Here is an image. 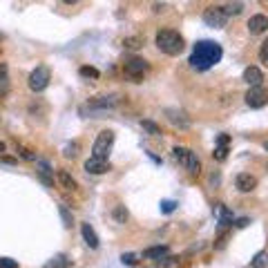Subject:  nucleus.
<instances>
[{
    "instance_id": "1",
    "label": "nucleus",
    "mask_w": 268,
    "mask_h": 268,
    "mask_svg": "<svg viewBox=\"0 0 268 268\" xmlns=\"http://www.w3.org/2000/svg\"><path fill=\"white\" fill-rule=\"evenodd\" d=\"M221 56H223V49H221L219 43H215V41H199L197 45H194V49H192V54H190L188 63H190L192 70L206 72V70H210L212 65L219 63Z\"/></svg>"
},
{
    "instance_id": "2",
    "label": "nucleus",
    "mask_w": 268,
    "mask_h": 268,
    "mask_svg": "<svg viewBox=\"0 0 268 268\" xmlns=\"http://www.w3.org/2000/svg\"><path fill=\"white\" fill-rule=\"evenodd\" d=\"M154 43L168 56H179L183 52V45H186L183 43V36L175 29H159L154 36Z\"/></svg>"
},
{
    "instance_id": "3",
    "label": "nucleus",
    "mask_w": 268,
    "mask_h": 268,
    "mask_svg": "<svg viewBox=\"0 0 268 268\" xmlns=\"http://www.w3.org/2000/svg\"><path fill=\"white\" fill-rule=\"evenodd\" d=\"M172 156L177 159V163L183 168V170H188L190 177H199L201 175V161L199 156L192 152V150L183 148V145H175L172 148Z\"/></svg>"
},
{
    "instance_id": "4",
    "label": "nucleus",
    "mask_w": 268,
    "mask_h": 268,
    "mask_svg": "<svg viewBox=\"0 0 268 268\" xmlns=\"http://www.w3.org/2000/svg\"><path fill=\"white\" fill-rule=\"evenodd\" d=\"M148 70H150L148 60L139 58V56H132V58H127L125 63H123V72H125V76H130L134 83L141 81V78L148 74Z\"/></svg>"
},
{
    "instance_id": "5",
    "label": "nucleus",
    "mask_w": 268,
    "mask_h": 268,
    "mask_svg": "<svg viewBox=\"0 0 268 268\" xmlns=\"http://www.w3.org/2000/svg\"><path fill=\"white\" fill-rule=\"evenodd\" d=\"M112 145H114V132H112V130H103L96 137L94 145H92V156H98V159H108Z\"/></svg>"
},
{
    "instance_id": "6",
    "label": "nucleus",
    "mask_w": 268,
    "mask_h": 268,
    "mask_svg": "<svg viewBox=\"0 0 268 268\" xmlns=\"http://www.w3.org/2000/svg\"><path fill=\"white\" fill-rule=\"evenodd\" d=\"M49 81H52V74H49V70L45 65H38L36 70L29 74V78H27V85H29L31 92H43V89H47Z\"/></svg>"
},
{
    "instance_id": "7",
    "label": "nucleus",
    "mask_w": 268,
    "mask_h": 268,
    "mask_svg": "<svg viewBox=\"0 0 268 268\" xmlns=\"http://www.w3.org/2000/svg\"><path fill=\"white\" fill-rule=\"evenodd\" d=\"M246 105L253 110H259L264 108V105L268 103V89L264 85H257V87H250L248 92H246Z\"/></svg>"
},
{
    "instance_id": "8",
    "label": "nucleus",
    "mask_w": 268,
    "mask_h": 268,
    "mask_svg": "<svg viewBox=\"0 0 268 268\" xmlns=\"http://www.w3.org/2000/svg\"><path fill=\"white\" fill-rule=\"evenodd\" d=\"M204 22L208 27H212V29H219V27H223L228 22V16L223 11V7H208L204 11Z\"/></svg>"
},
{
    "instance_id": "9",
    "label": "nucleus",
    "mask_w": 268,
    "mask_h": 268,
    "mask_svg": "<svg viewBox=\"0 0 268 268\" xmlns=\"http://www.w3.org/2000/svg\"><path fill=\"white\" fill-rule=\"evenodd\" d=\"M112 108H116V96H98L94 100H89L87 108H83L81 112H94V114H103V112H108Z\"/></svg>"
},
{
    "instance_id": "10",
    "label": "nucleus",
    "mask_w": 268,
    "mask_h": 268,
    "mask_svg": "<svg viewBox=\"0 0 268 268\" xmlns=\"http://www.w3.org/2000/svg\"><path fill=\"white\" fill-rule=\"evenodd\" d=\"M110 170V161L108 159H98V156H89L85 161V172L87 175H105Z\"/></svg>"
},
{
    "instance_id": "11",
    "label": "nucleus",
    "mask_w": 268,
    "mask_h": 268,
    "mask_svg": "<svg viewBox=\"0 0 268 268\" xmlns=\"http://www.w3.org/2000/svg\"><path fill=\"white\" fill-rule=\"evenodd\" d=\"M234 186H237L239 192H253L257 188V179L253 175H248V172H239L237 179H234Z\"/></svg>"
},
{
    "instance_id": "12",
    "label": "nucleus",
    "mask_w": 268,
    "mask_h": 268,
    "mask_svg": "<svg viewBox=\"0 0 268 268\" xmlns=\"http://www.w3.org/2000/svg\"><path fill=\"white\" fill-rule=\"evenodd\" d=\"M165 116H168V121H170L172 125L181 127V130H188V127H190V119H188L186 112H181V110H165Z\"/></svg>"
},
{
    "instance_id": "13",
    "label": "nucleus",
    "mask_w": 268,
    "mask_h": 268,
    "mask_svg": "<svg viewBox=\"0 0 268 268\" xmlns=\"http://www.w3.org/2000/svg\"><path fill=\"white\" fill-rule=\"evenodd\" d=\"M36 172H38V177H41V181L45 186H49V188L54 186V170L47 161H36Z\"/></svg>"
},
{
    "instance_id": "14",
    "label": "nucleus",
    "mask_w": 268,
    "mask_h": 268,
    "mask_svg": "<svg viewBox=\"0 0 268 268\" xmlns=\"http://www.w3.org/2000/svg\"><path fill=\"white\" fill-rule=\"evenodd\" d=\"M228 148H230V137H228V134H219V139H217V145H215V152H212V156H215L217 161H226Z\"/></svg>"
},
{
    "instance_id": "15",
    "label": "nucleus",
    "mask_w": 268,
    "mask_h": 268,
    "mask_svg": "<svg viewBox=\"0 0 268 268\" xmlns=\"http://www.w3.org/2000/svg\"><path fill=\"white\" fill-rule=\"evenodd\" d=\"M268 29V18L264 14H257V16H250L248 20V31L253 34V36H257V34H264Z\"/></svg>"
},
{
    "instance_id": "16",
    "label": "nucleus",
    "mask_w": 268,
    "mask_h": 268,
    "mask_svg": "<svg viewBox=\"0 0 268 268\" xmlns=\"http://www.w3.org/2000/svg\"><path fill=\"white\" fill-rule=\"evenodd\" d=\"M244 81L248 83L250 87H257V85H261V83H264V74H261L259 67L250 65V67H246V70H244Z\"/></svg>"
},
{
    "instance_id": "17",
    "label": "nucleus",
    "mask_w": 268,
    "mask_h": 268,
    "mask_svg": "<svg viewBox=\"0 0 268 268\" xmlns=\"http://www.w3.org/2000/svg\"><path fill=\"white\" fill-rule=\"evenodd\" d=\"M212 212H215V217H217V221H219V226H221V228L232 226V212L228 210L223 204H215V208H212Z\"/></svg>"
},
{
    "instance_id": "18",
    "label": "nucleus",
    "mask_w": 268,
    "mask_h": 268,
    "mask_svg": "<svg viewBox=\"0 0 268 268\" xmlns=\"http://www.w3.org/2000/svg\"><path fill=\"white\" fill-rule=\"evenodd\" d=\"M81 234H83L85 244H87L92 250H96V248H98V234L94 232V228L89 226V223H81Z\"/></svg>"
},
{
    "instance_id": "19",
    "label": "nucleus",
    "mask_w": 268,
    "mask_h": 268,
    "mask_svg": "<svg viewBox=\"0 0 268 268\" xmlns=\"http://www.w3.org/2000/svg\"><path fill=\"white\" fill-rule=\"evenodd\" d=\"M165 255H170V248H168V246H152V248H148V250L143 253L145 259H152V261L163 259Z\"/></svg>"
},
{
    "instance_id": "20",
    "label": "nucleus",
    "mask_w": 268,
    "mask_h": 268,
    "mask_svg": "<svg viewBox=\"0 0 268 268\" xmlns=\"http://www.w3.org/2000/svg\"><path fill=\"white\" fill-rule=\"evenodd\" d=\"M43 268H72V259L67 255H56Z\"/></svg>"
},
{
    "instance_id": "21",
    "label": "nucleus",
    "mask_w": 268,
    "mask_h": 268,
    "mask_svg": "<svg viewBox=\"0 0 268 268\" xmlns=\"http://www.w3.org/2000/svg\"><path fill=\"white\" fill-rule=\"evenodd\" d=\"M9 94V72L7 63H0V96H7Z\"/></svg>"
},
{
    "instance_id": "22",
    "label": "nucleus",
    "mask_w": 268,
    "mask_h": 268,
    "mask_svg": "<svg viewBox=\"0 0 268 268\" xmlns=\"http://www.w3.org/2000/svg\"><path fill=\"white\" fill-rule=\"evenodd\" d=\"M56 177H58V183L65 190H76V179L72 177L67 170H58V175H56Z\"/></svg>"
},
{
    "instance_id": "23",
    "label": "nucleus",
    "mask_w": 268,
    "mask_h": 268,
    "mask_svg": "<svg viewBox=\"0 0 268 268\" xmlns=\"http://www.w3.org/2000/svg\"><path fill=\"white\" fill-rule=\"evenodd\" d=\"M250 264H253V268H268V253L266 250L257 253L253 259H250Z\"/></svg>"
},
{
    "instance_id": "24",
    "label": "nucleus",
    "mask_w": 268,
    "mask_h": 268,
    "mask_svg": "<svg viewBox=\"0 0 268 268\" xmlns=\"http://www.w3.org/2000/svg\"><path fill=\"white\" fill-rule=\"evenodd\" d=\"M58 212H60V219H63V226L65 228L74 226V217H72V212L67 210V206H58Z\"/></svg>"
},
{
    "instance_id": "25",
    "label": "nucleus",
    "mask_w": 268,
    "mask_h": 268,
    "mask_svg": "<svg viewBox=\"0 0 268 268\" xmlns=\"http://www.w3.org/2000/svg\"><path fill=\"white\" fill-rule=\"evenodd\" d=\"M112 217H114L116 223H125V221H127V210H125V206H116V208L112 210Z\"/></svg>"
},
{
    "instance_id": "26",
    "label": "nucleus",
    "mask_w": 268,
    "mask_h": 268,
    "mask_svg": "<svg viewBox=\"0 0 268 268\" xmlns=\"http://www.w3.org/2000/svg\"><path fill=\"white\" fill-rule=\"evenodd\" d=\"M242 9H244V5H242V3H237V0H234V3H228L226 7H223L226 16H239V14H242Z\"/></svg>"
},
{
    "instance_id": "27",
    "label": "nucleus",
    "mask_w": 268,
    "mask_h": 268,
    "mask_svg": "<svg viewBox=\"0 0 268 268\" xmlns=\"http://www.w3.org/2000/svg\"><path fill=\"white\" fill-rule=\"evenodd\" d=\"M123 45H125L127 49H139L143 45V38L141 36H132V38H125V41H123Z\"/></svg>"
},
{
    "instance_id": "28",
    "label": "nucleus",
    "mask_w": 268,
    "mask_h": 268,
    "mask_svg": "<svg viewBox=\"0 0 268 268\" xmlns=\"http://www.w3.org/2000/svg\"><path fill=\"white\" fill-rule=\"evenodd\" d=\"M78 72H81V76H85V78H98L100 76L96 67H89V65H83Z\"/></svg>"
},
{
    "instance_id": "29",
    "label": "nucleus",
    "mask_w": 268,
    "mask_h": 268,
    "mask_svg": "<svg viewBox=\"0 0 268 268\" xmlns=\"http://www.w3.org/2000/svg\"><path fill=\"white\" fill-rule=\"evenodd\" d=\"M78 154V143H67L63 148V156L65 159H74V156Z\"/></svg>"
},
{
    "instance_id": "30",
    "label": "nucleus",
    "mask_w": 268,
    "mask_h": 268,
    "mask_svg": "<svg viewBox=\"0 0 268 268\" xmlns=\"http://www.w3.org/2000/svg\"><path fill=\"white\" fill-rule=\"evenodd\" d=\"M141 125H143V130H148L152 137H159V134H161V127L156 125V123H152V121H141Z\"/></svg>"
},
{
    "instance_id": "31",
    "label": "nucleus",
    "mask_w": 268,
    "mask_h": 268,
    "mask_svg": "<svg viewBox=\"0 0 268 268\" xmlns=\"http://www.w3.org/2000/svg\"><path fill=\"white\" fill-rule=\"evenodd\" d=\"M175 264H177V257H170V255H165L163 259L156 261V266H159V268H172Z\"/></svg>"
},
{
    "instance_id": "32",
    "label": "nucleus",
    "mask_w": 268,
    "mask_h": 268,
    "mask_svg": "<svg viewBox=\"0 0 268 268\" xmlns=\"http://www.w3.org/2000/svg\"><path fill=\"white\" fill-rule=\"evenodd\" d=\"M0 268H18V261L11 257H0Z\"/></svg>"
},
{
    "instance_id": "33",
    "label": "nucleus",
    "mask_w": 268,
    "mask_h": 268,
    "mask_svg": "<svg viewBox=\"0 0 268 268\" xmlns=\"http://www.w3.org/2000/svg\"><path fill=\"white\" fill-rule=\"evenodd\" d=\"M121 261H123V264H127V266H134V264H137V255L123 253V255H121Z\"/></svg>"
},
{
    "instance_id": "34",
    "label": "nucleus",
    "mask_w": 268,
    "mask_h": 268,
    "mask_svg": "<svg viewBox=\"0 0 268 268\" xmlns=\"http://www.w3.org/2000/svg\"><path fill=\"white\" fill-rule=\"evenodd\" d=\"M175 208H177L175 201H161V212H165V215H170Z\"/></svg>"
},
{
    "instance_id": "35",
    "label": "nucleus",
    "mask_w": 268,
    "mask_h": 268,
    "mask_svg": "<svg viewBox=\"0 0 268 268\" xmlns=\"http://www.w3.org/2000/svg\"><path fill=\"white\" fill-rule=\"evenodd\" d=\"M259 58H261V63H266V65H268V41H264V43H261Z\"/></svg>"
},
{
    "instance_id": "36",
    "label": "nucleus",
    "mask_w": 268,
    "mask_h": 268,
    "mask_svg": "<svg viewBox=\"0 0 268 268\" xmlns=\"http://www.w3.org/2000/svg\"><path fill=\"white\" fill-rule=\"evenodd\" d=\"M18 152H20V156H22V159H27V161H34V159H36V156H34V154H31L27 148H18Z\"/></svg>"
},
{
    "instance_id": "37",
    "label": "nucleus",
    "mask_w": 268,
    "mask_h": 268,
    "mask_svg": "<svg viewBox=\"0 0 268 268\" xmlns=\"http://www.w3.org/2000/svg\"><path fill=\"white\" fill-rule=\"evenodd\" d=\"M248 219H246V217H244V219H237V221H234V226H237V228H246V226H248Z\"/></svg>"
},
{
    "instance_id": "38",
    "label": "nucleus",
    "mask_w": 268,
    "mask_h": 268,
    "mask_svg": "<svg viewBox=\"0 0 268 268\" xmlns=\"http://www.w3.org/2000/svg\"><path fill=\"white\" fill-rule=\"evenodd\" d=\"M65 5H74V3H78V0H63Z\"/></svg>"
},
{
    "instance_id": "39",
    "label": "nucleus",
    "mask_w": 268,
    "mask_h": 268,
    "mask_svg": "<svg viewBox=\"0 0 268 268\" xmlns=\"http://www.w3.org/2000/svg\"><path fill=\"white\" fill-rule=\"evenodd\" d=\"M3 152H5V143L0 141V154H3Z\"/></svg>"
},
{
    "instance_id": "40",
    "label": "nucleus",
    "mask_w": 268,
    "mask_h": 268,
    "mask_svg": "<svg viewBox=\"0 0 268 268\" xmlns=\"http://www.w3.org/2000/svg\"><path fill=\"white\" fill-rule=\"evenodd\" d=\"M264 150H266V152H268V141H266V143H264Z\"/></svg>"
},
{
    "instance_id": "41",
    "label": "nucleus",
    "mask_w": 268,
    "mask_h": 268,
    "mask_svg": "<svg viewBox=\"0 0 268 268\" xmlns=\"http://www.w3.org/2000/svg\"><path fill=\"white\" fill-rule=\"evenodd\" d=\"M264 3H266V5H268V0H264Z\"/></svg>"
}]
</instances>
